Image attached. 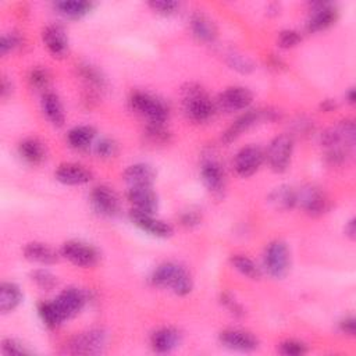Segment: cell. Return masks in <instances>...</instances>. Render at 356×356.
Wrapping results in <instances>:
<instances>
[{"label": "cell", "instance_id": "obj_33", "mask_svg": "<svg viewBox=\"0 0 356 356\" xmlns=\"http://www.w3.org/2000/svg\"><path fill=\"white\" fill-rule=\"evenodd\" d=\"M38 312H40V316H41L42 321L48 327H51V328H56V327L62 325L63 321H66L65 316L62 314V312L58 307L55 300H52V302H42L38 306Z\"/></svg>", "mask_w": 356, "mask_h": 356}, {"label": "cell", "instance_id": "obj_1", "mask_svg": "<svg viewBox=\"0 0 356 356\" xmlns=\"http://www.w3.org/2000/svg\"><path fill=\"white\" fill-rule=\"evenodd\" d=\"M151 282L159 288H170L178 296L188 295L194 288L188 270L174 262L159 264L151 276Z\"/></svg>", "mask_w": 356, "mask_h": 356}, {"label": "cell", "instance_id": "obj_4", "mask_svg": "<svg viewBox=\"0 0 356 356\" xmlns=\"http://www.w3.org/2000/svg\"><path fill=\"white\" fill-rule=\"evenodd\" d=\"M108 335L102 328H91L73 337L66 345V352L70 355H98L106 346Z\"/></svg>", "mask_w": 356, "mask_h": 356}, {"label": "cell", "instance_id": "obj_41", "mask_svg": "<svg viewBox=\"0 0 356 356\" xmlns=\"http://www.w3.org/2000/svg\"><path fill=\"white\" fill-rule=\"evenodd\" d=\"M20 44H22V37L17 33L5 34L2 40H0V53H2V56H6L15 49H17Z\"/></svg>", "mask_w": 356, "mask_h": 356}, {"label": "cell", "instance_id": "obj_3", "mask_svg": "<svg viewBox=\"0 0 356 356\" xmlns=\"http://www.w3.org/2000/svg\"><path fill=\"white\" fill-rule=\"evenodd\" d=\"M130 105L134 112L145 117L151 124H164L169 119V108L149 94L134 92L130 98Z\"/></svg>", "mask_w": 356, "mask_h": 356}, {"label": "cell", "instance_id": "obj_22", "mask_svg": "<svg viewBox=\"0 0 356 356\" xmlns=\"http://www.w3.org/2000/svg\"><path fill=\"white\" fill-rule=\"evenodd\" d=\"M128 187H152L156 180V171L151 164L137 163L128 166L123 174Z\"/></svg>", "mask_w": 356, "mask_h": 356}, {"label": "cell", "instance_id": "obj_7", "mask_svg": "<svg viewBox=\"0 0 356 356\" xmlns=\"http://www.w3.org/2000/svg\"><path fill=\"white\" fill-rule=\"evenodd\" d=\"M62 256L66 257L69 262L78 267H94L99 259L101 255L95 246L91 244L83 242V241H67L62 246Z\"/></svg>", "mask_w": 356, "mask_h": 356}, {"label": "cell", "instance_id": "obj_31", "mask_svg": "<svg viewBox=\"0 0 356 356\" xmlns=\"http://www.w3.org/2000/svg\"><path fill=\"white\" fill-rule=\"evenodd\" d=\"M78 74L85 81V84L94 90H105L106 88V78L103 73L90 63H84L78 66Z\"/></svg>", "mask_w": 356, "mask_h": 356}, {"label": "cell", "instance_id": "obj_2", "mask_svg": "<svg viewBox=\"0 0 356 356\" xmlns=\"http://www.w3.org/2000/svg\"><path fill=\"white\" fill-rule=\"evenodd\" d=\"M183 103L187 116L195 123H206L214 113V105L205 90L196 84L183 88Z\"/></svg>", "mask_w": 356, "mask_h": 356}, {"label": "cell", "instance_id": "obj_46", "mask_svg": "<svg viewBox=\"0 0 356 356\" xmlns=\"http://www.w3.org/2000/svg\"><path fill=\"white\" fill-rule=\"evenodd\" d=\"M339 330L342 334H346V335H353L355 334V319L353 316H346L345 319H342L339 321Z\"/></svg>", "mask_w": 356, "mask_h": 356}, {"label": "cell", "instance_id": "obj_37", "mask_svg": "<svg viewBox=\"0 0 356 356\" xmlns=\"http://www.w3.org/2000/svg\"><path fill=\"white\" fill-rule=\"evenodd\" d=\"M302 42V35L295 30H284L278 34L277 44L281 49H292Z\"/></svg>", "mask_w": 356, "mask_h": 356}, {"label": "cell", "instance_id": "obj_5", "mask_svg": "<svg viewBox=\"0 0 356 356\" xmlns=\"http://www.w3.org/2000/svg\"><path fill=\"white\" fill-rule=\"evenodd\" d=\"M264 267L274 278H284L291 269V253L284 241H271L264 252Z\"/></svg>", "mask_w": 356, "mask_h": 356}, {"label": "cell", "instance_id": "obj_8", "mask_svg": "<svg viewBox=\"0 0 356 356\" xmlns=\"http://www.w3.org/2000/svg\"><path fill=\"white\" fill-rule=\"evenodd\" d=\"M276 113L270 110H248L242 116H239L223 134V142L231 144L237 141L244 133L251 130L253 126L263 120H274Z\"/></svg>", "mask_w": 356, "mask_h": 356}, {"label": "cell", "instance_id": "obj_25", "mask_svg": "<svg viewBox=\"0 0 356 356\" xmlns=\"http://www.w3.org/2000/svg\"><path fill=\"white\" fill-rule=\"evenodd\" d=\"M267 199L277 210H291L298 205V191L289 185H280L269 194Z\"/></svg>", "mask_w": 356, "mask_h": 356}, {"label": "cell", "instance_id": "obj_30", "mask_svg": "<svg viewBox=\"0 0 356 356\" xmlns=\"http://www.w3.org/2000/svg\"><path fill=\"white\" fill-rule=\"evenodd\" d=\"M96 137V131L91 126H78L69 131L67 141L71 148L77 151L88 149Z\"/></svg>", "mask_w": 356, "mask_h": 356}, {"label": "cell", "instance_id": "obj_6", "mask_svg": "<svg viewBox=\"0 0 356 356\" xmlns=\"http://www.w3.org/2000/svg\"><path fill=\"white\" fill-rule=\"evenodd\" d=\"M294 153V138L289 134L276 137L267 149L266 160L274 173H284L289 167Z\"/></svg>", "mask_w": 356, "mask_h": 356}, {"label": "cell", "instance_id": "obj_34", "mask_svg": "<svg viewBox=\"0 0 356 356\" xmlns=\"http://www.w3.org/2000/svg\"><path fill=\"white\" fill-rule=\"evenodd\" d=\"M30 277H31V281L35 282V285L40 287L44 291L55 289L58 287V282H59L58 277L46 269H35V270L31 271Z\"/></svg>", "mask_w": 356, "mask_h": 356}, {"label": "cell", "instance_id": "obj_16", "mask_svg": "<svg viewBox=\"0 0 356 356\" xmlns=\"http://www.w3.org/2000/svg\"><path fill=\"white\" fill-rule=\"evenodd\" d=\"M338 19L337 9L330 3H316L312 6V12L306 24L309 33H320L335 24Z\"/></svg>", "mask_w": 356, "mask_h": 356}, {"label": "cell", "instance_id": "obj_50", "mask_svg": "<svg viewBox=\"0 0 356 356\" xmlns=\"http://www.w3.org/2000/svg\"><path fill=\"white\" fill-rule=\"evenodd\" d=\"M345 98H346V101H348L349 105H353V103H355V99H356V96H355V90L350 88V90L346 92Z\"/></svg>", "mask_w": 356, "mask_h": 356}, {"label": "cell", "instance_id": "obj_39", "mask_svg": "<svg viewBox=\"0 0 356 356\" xmlns=\"http://www.w3.org/2000/svg\"><path fill=\"white\" fill-rule=\"evenodd\" d=\"M149 8L160 16H173L180 9V5L171 0H153L149 2Z\"/></svg>", "mask_w": 356, "mask_h": 356}, {"label": "cell", "instance_id": "obj_29", "mask_svg": "<svg viewBox=\"0 0 356 356\" xmlns=\"http://www.w3.org/2000/svg\"><path fill=\"white\" fill-rule=\"evenodd\" d=\"M53 8L63 17L77 20L90 15L94 9V3L84 2V0H63V2H56Z\"/></svg>", "mask_w": 356, "mask_h": 356}, {"label": "cell", "instance_id": "obj_35", "mask_svg": "<svg viewBox=\"0 0 356 356\" xmlns=\"http://www.w3.org/2000/svg\"><path fill=\"white\" fill-rule=\"evenodd\" d=\"M227 65L241 74H251L255 70V63L252 62V59L238 52H230L227 55Z\"/></svg>", "mask_w": 356, "mask_h": 356}, {"label": "cell", "instance_id": "obj_14", "mask_svg": "<svg viewBox=\"0 0 356 356\" xmlns=\"http://www.w3.org/2000/svg\"><path fill=\"white\" fill-rule=\"evenodd\" d=\"M130 220L134 223V226H137L139 230L148 232L152 237L169 238L173 235V227L169 223L153 217V214L133 209L130 212Z\"/></svg>", "mask_w": 356, "mask_h": 356}, {"label": "cell", "instance_id": "obj_24", "mask_svg": "<svg viewBox=\"0 0 356 356\" xmlns=\"http://www.w3.org/2000/svg\"><path fill=\"white\" fill-rule=\"evenodd\" d=\"M24 256L27 260L44 266L55 264L59 260L58 252L44 242H30L24 248Z\"/></svg>", "mask_w": 356, "mask_h": 356}, {"label": "cell", "instance_id": "obj_49", "mask_svg": "<svg viewBox=\"0 0 356 356\" xmlns=\"http://www.w3.org/2000/svg\"><path fill=\"white\" fill-rule=\"evenodd\" d=\"M321 109H323L324 112H331L332 109H335V103H334L332 101L327 99V101H324V102L321 103Z\"/></svg>", "mask_w": 356, "mask_h": 356}, {"label": "cell", "instance_id": "obj_42", "mask_svg": "<svg viewBox=\"0 0 356 356\" xmlns=\"http://www.w3.org/2000/svg\"><path fill=\"white\" fill-rule=\"evenodd\" d=\"M117 151H119L117 144L110 138H103L95 145V152L99 158H105V159L113 158L116 156Z\"/></svg>", "mask_w": 356, "mask_h": 356}, {"label": "cell", "instance_id": "obj_23", "mask_svg": "<svg viewBox=\"0 0 356 356\" xmlns=\"http://www.w3.org/2000/svg\"><path fill=\"white\" fill-rule=\"evenodd\" d=\"M191 31L194 37L203 42V44H212L217 38V27L213 23L212 19H209L205 13L196 12L191 17Z\"/></svg>", "mask_w": 356, "mask_h": 356}, {"label": "cell", "instance_id": "obj_36", "mask_svg": "<svg viewBox=\"0 0 356 356\" xmlns=\"http://www.w3.org/2000/svg\"><path fill=\"white\" fill-rule=\"evenodd\" d=\"M146 137L152 144L163 145L170 141V133L164 128V124H148Z\"/></svg>", "mask_w": 356, "mask_h": 356}, {"label": "cell", "instance_id": "obj_11", "mask_svg": "<svg viewBox=\"0 0 356 356\" xmlns=\"http://www.w3.org/2000/svg\"><path fill=\"white\" fill-rule=\"evenodd\" d=\"M91 203L94 210L105 217H115L120 212L119 195L108 185H98L92 189Z\"/></svg>", "mask_w": 356, "mask_h": 356}, {"label": "cell", "instance_id": "obj_17", "mask_svg": "<svg viewBox=\"0 0 356 356\" xmlns=\"http://www.w3.org/2000/svg\"><path fill=\"white\" fill-rule=\"evenodd\" d=\"M201 178L205 187L214 195H220L226 187V173L219 160L209 158L201 167Z\"/></svg>", "mask_w": 356, "mask_h": 356}, {"label": "cell", "instance_id": "obj_19", "mask_svg": "<svg viewBox=\"0 0 356 356\" xmlns=\"http://www.w3.org/2000/svg\"><path fill=\"white\" fill-rule=\"evenodd\" d=\"M42 41L55 58H63L69 52V37L66 30L59 24H51L42 31Z\"/></svg>", "mask_w": 356, "mask_h": 356}, {"label": "cell", "instance_id": "obj_43", "mask_svg": "<svg viewBox=\"0 0 356 356\" xmlns=\"http://www.w3.org/2000/svg\"><path fill=\"white\" fill-rule=\"evenodd\" d=\"M2 352L5 355H30L31 350L20 341L13 338H6L2 342Z\"/></svg>", "mask_w": 356, "mask_h": 356}, {"label": "cell", "instance_id": "obj_21", "mask_svg": "<svg viewBox=\"0 0 356 356\" xmlns=\"http://www.w3.org/2000/svg\"><path fill=\"white\" fill-rule=\"evenodd\" d=\"M181 344V332L174 327H162L151 337V345L158 353H170Z\"/></svg>", "mask_w": 356, "mask_h": 356}, {"label": "cell", "instance_id": "obj_48", "mask_svg": "<svg viewBox=\"0 0 356 356\" xmlns=\"http://www.w3.org/2000/svg\"><path fill=\"white\" fill-rule=\"evenodd\" d=\"M0 92H2V98L6 99L9 95H12L13 92V85L12 83L8 80V77H3L2 80V90H0Z\"/></svg>", "mask_w": 356, "mask_h": 356}, {"label": "cell", "instance_id": "obj_12", "mask_svg": "<svg viewBox=\"0 0 356 356\" xmlns=\"http://www.w3.org/2000/svg\"><path fill=\"white\" fill-rule=\"evenodd\" d=\"M253 102V94L245 87H231L217 98V106L226 113H235L248 109Z\"/></svg>", "mask_w": 356, "mask_h": 356}, {"label": "cell", "instance_id": "obj_44", "mask_svg": "<svg viewBox=\"0 0 356 356\" xmlns=\"http://www.w3.org/2000/svg\"><path fill=\"white\" fill-rule=\"evenodd\" d=\"M220 302L231 314H234L237 317H241V316L245 314V310H244L242 305L231 294L223 292L221 296H220Z\"/></svg>", "mask_w": 356, "mask_h": 356}, {"label": "cell", "instance_id": "obj_38", "mask_svg": "<svg viewBox=\"0 0 356 356\" xmlns=\"http://www.w3.org/2000/svg\"><path fill=\"white\" fill-rule=\"evenodd\" d=\"M280 353L285 356H300L307 352L306 344L298 341V339H287L280 344Z\"/></svg>", "mask_w": 356, "mask_h": 356}, {"label": "cell", "instance_id": "obj_20", "mask_svg": "<svg viewBox=\"0 0 356 356\" xmlns=\"http://www.w3.org/2000/svg\"><path fill=\"white\" fill-rule=\"evenodd\" d=\"M56 180L65 185L77 187L88 184L92 180V173L83 164L66 163L56 170Z\"/></svg>", "mask_w": 356, "mask_h": 356}, {"label": "cell", "instance_id": "obj_32", "mask_svg": "<svg viewBox=\"0 0 356 356\" xmlns=\"http://www.w3.org/2000/svg\"><path fill=\"white\" fill-rule=\"evenodd\" d=\"M231 264L237 271H239L242 276L251 280H259L262 277L260 267L245 255H232Z\"/></svg>", "mask_w": 356, "mask_h": 356}, {"label": "cell", "instance_id": "obj_18", "mask_svg": "<svg viewBox=\"0 0 356 356\" xmlns=\"http://www.w3.org/2000/svg\"><path fill=\"white\" fill-rule=\"evenodd\" d=\"M134 210L155 214L159 207V198L152 187H131L127 192Z\"/></svg>", "mask_w": 356, "mask_h": 356}, {"label": "cell", "instance_id": "obj_15", "mask_svg": "<svg viewBox=\"0 0 356 356\" xmlns=\"http://www.w3.org/2000/svg\"><path fill=\"white\" fill-rule=\"evenodd\" d=\"M58 307L60 309L62 314L65 316L66 320L77 316L85 306L87 303V295L83 289L80 288H66L63 289L58 298L55 299Z\"/></svg>", "mask_w": 356, "mask_h": 356}, {"label": "cell", "instance_id": "obj_47", "mask_svg": "<svg viewBox=\"0 0 356 356\" xmlns=\"http://www.w3.org/2000/svg\"><path fill=\"white\" fill-rule=\"evenodd\" d=\"M345 235L353 241L356 238V223H355V219L352 217L346 224H345Z\"/></svg>", "mask_w": 356, "mask_h": 356}, {"label": "cell", "instance_id": "obj_40", "mask_svg": "<svg viewBox=\"0 0 356 356\" xmlns=\"http://www.w3.org/2000/svg\"><path fill=\"white\" fill-rule=\"evenodd\" d=\"M28 80H30V84H31L33 88H35V90H45V88H48L51 76H49L46 69L35 67V69L31 70Z\"/></svg>", "mask_w": 356, "mask_h": 356}, {"label": "cell", "instance_id": "obj_45", "mask_svg": "<svg viewBox=\"0 0 356 356\" xmlns=\"http://www.w3.org/2000/svg\"><path fill=\"white\" fill-rule=\"evenodd\" d=\"M181 220V224L184 227H188V228H192V227H196L201 224L202 221V214L199 213V210H195V209H189L187 212H184L180 217Z\"/></svg>", "mask_w": 356, "mask_h": 356}, {"label": "cell", "instance_id": "obj_13", "mask_svg": "<svg viewBox=\"0 0 356 356\" xmlns=\"http://www.w3.org/2000/svg\"><path fill=\"white\" fill-rule=\"evenodd\" d=\"M223 346L238 352H253L259 348V339L246 330L227 328L219 335Z\"/></svg>", "mask_w": 356, "mask_h": 356}, {"label": "cell", "instance_id": "obj_9", "mask_svg": "<svg viewBox=\"0 0 356 356\" xmlns=\"http://www.w3.org/2000/svg\"><path fill=\"white\" fill-rule=\"evenodd\" d=\"M266 156L264 152L262 151V148L256 146V145H249L242 148L234 158L232 166L235 173L239 177L248 178L251 176H253L260 166L263 164Z\"/></svg>", "mask_w": 356, "mask_h": 356}, {"label": "cell", "instance_id": "obj_10", "mask_svg": "<svg viewBox=\"0 0 356 356\" xmlns=\"http://www.w3.org/2000/svg\"><path fill=\"white\" fill-rule=\"evenodd\" d=\"M298 205L312 217H319L327 213L330 209V201L327 195L317 187L307 185L298 192Z\"/></svg>", "mask_w": 356, "mask_h": 356}, {"label": "cell", "instance_id": "obj_27", "mask_svg": "<svg viewBox=\"0 0 356 356\" xmlns=\"http://www.w3.org/2000/svg\"><path fill=\"white\" fill-rule=\"evenodd\" d=\"M23 302V292L15 282H2L0 285V312L8 314L19 307Z\"/></svg>", "mask_w": 356, "mask_h": 356}, {"label": "cell", "instance_id": "obj_28", "mask_svg": "<svg viewBox=\"0 0 356 356\" xmlns=\"http://www.w3.org/2000/svg\"><path fill=\"white\" fill-rule=\"evenodd\" d=\"M42 110L46 119L55 126V127H63L66 121V115L63 105L59 99V96L53 92H46L42 96Z\"/></svg>", "mask_w": 356, "mask_h": 356}, {"label": "cell", "instance_id": "obj_26", "mask_svg": "<svg viewBox=\"0 0 356 356\" xmlns=\"http://www.w3.org/2000/svg\"><path fill=\"white\" fill-rule=\"evenodd\" d=\"M19 153L24 162L37 166L46 159V146L38 138H27L20 144Z\"/></svg>", "mask_w": 356, "mask_h": 356}]
</instances>
